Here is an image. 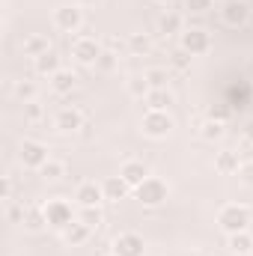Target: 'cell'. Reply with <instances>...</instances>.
<instances>
[{
  "instance_id": "obj_23",
  "label": "cell",
  "mask_w": 253,
  "mask_h": 256,
  "mask_svg": "<svg viewBox=\"0 0 253 256\" xmlns=\"http://www.w3.org/2000/svg\"><path fill=\"white\" fill-rule=\"evenodd\" d=\"M158 33H161V36H176V33H182V18H179L176 12L161 15V18H158Z\"/></svg>"
},
{
  "instance_id": "obj_31",
  "label": "cell",
  "mask_w": 253,
  "mask_h": 256,
  "mask_svg": "<svg viewBox=\"0 0 253 256\" xmlns=\"http://www.w3.org/2000/svg\"><path fill=\"white\" fill-rule=\"evenodd\" d=\"M143 78L149 80L152 90H167V72H164V68H149Z\"/></svg>"
},
{
  "instance_id": "obj_41",
  "label": "cell",
  "mask_w": 253,
  "mask_h": 256,
  "mask_svg": "<svg viewBox=\"0 0 253 256\" xmlns=\"http://www.w3.org/2000/svg\"><path fill=\"white\" fill-rule=\"evenodd\" d=\"M92 3H98V0H78V6H92Z\"/></svg>"
},
{
  "instance_id": "obj_10",
  "label": "cell",
  "mask_w": 253,
  "mask_h": 256,
  "mask_svg": "<svg viewBox=\"0 0 253 256\" xmlns=\"http://www.w3.org/2000/svg\"><path fill=\"white\" fill-rule=\"evenodd\" d=\"M143 238L137 236V232H122V236H116V242H114V254L116 256H143Z\"/></svg>"
},
{
  "instance_id": "obj_21",
  "label": "cell",
  "mask_w": 253,
  "mask_h": 256,
  "mask_svg": "<svg viewBox=\"0 0 253 256\" xmlns=\"http://www.w3.org/2000/svg\"><path fill=\"white\" fill-rule=\"evenodd\" d=\"M45 224H48L45 208H39V206H27V212H24V226H27L30 232H39Z\"/></svg>"
},
{
  "instance_id": "obj_12",
  "label": "cell",
  "mask_w": 253,
  "mask_h": 256,
  "mask_svg": "<svg viewBox=\"0 0 253 256\" xmlns=\"http://www.w3.org/2000/svg\"><path fill=\"white\" fill-rule=\"evenodd\" d=\"M74 200L80 202V208H92V206H98L104 200V188L96 185V182H84L78 188V194H74Z\"/></svg>"
},
{
  "instance_id": "obj_19",
  "label": "cell",
  "mask_w": 253,
  "mask_h": 256,
  "mask_svg": "<svg viewBox=\"0 0 253 256\" xmlns=\"http://www.w3.org/2000/svg\"><path fill=\"white\" fill-rule=\"evenodd\" d=\"M74 84H78V78H74V72H68V68H60V72L51 78V90H54V92H60V96L72 92V90H74Z\"/></svg>"
},
{
  "instance_id": "obj_26",
  "label": "cell",
  "mask_w": 253,
  "mask_h": 256,
  "mask_svg": "<svg viewBox=\"0 0 253 256\" xmlns=\"http://www.w3.org/2000/svg\"><path fill=\"white\" fill-rule=\"evenodd\" d=\"M128 92H131L134 98H146V96L152 92V86H149V80H146L143 74H137V78L128 80Z\"/></svg>"
},
{
  "instance_id": "obj_25",
  "label": "cell",
  "mask_w": 253,
  "mask_h": 256,
  "mask_svg": "<svg viewBox=\"0 0 253 256\" xmlns=\"http://www.w3.org/2000/svg\"><path fill=\"white\" fill-rule=\"evenodd\" d=\"M200 137H202V140H220V137H224V122L206 120V122L200 126Z\"/></svg>"
},
{
  "instance_id": "obj_8",
  "label": "cell",
  "mask_w": 253,
  "mask_h": 256,
  "mask_svg": "<svg viewBox=\"0 0 253 256\" xmlns=\"http://www.w3.org/2000/svg\"><path fill=\"white\" fill-rule=\"evenodd\" d=\"M45 214H48V226H57V230H66L68 224H74V212L66 200H51L45 206Z\"/></svg>"
},
{
  "instance_id": "obj_42",
  "label": "cell",
  "mask_w": 253,
  "mask_h": 256,
  "mask_svg": "<svg viewBox=\"0 0 253 256\" xmlns=\"http://www.w3.org/2000/svg\"><path fill=\"white\" fill-rule=\"evenodd\" d=\"M158 3H176V0H158Z\"/></svg>"
},
{
  "instance_id": "obj_2",
  "label": "cell",
  "mask_w": 253,
  "mask_h": 256,
  "mask_svg": "<svg viewBox=\"0 0 253 256\" xmlns=\"http://www.w3.org/2000/svg\"><path fill=\"white\" fill-rule=\"evenodd\" d=\"M134 194H137V200H140L146 208H155V206H161V202L170 196V188H167V182H164V179L149 176L140 188H134Z\"/></svg>"
},
{
  "instance_id": "obj_4",
  "label": "cell",
  "mask_w": 253,
  "mask_h": 256,
  "mask_svg": "<svg viewBox=\"0 0 253 256\" xmlns=\"http://www.w3.org/2000/svg\"><path fill=\"white\" fill-rule=\"evenodd\" d=\"M18 158H21V164H24V167H30V170H42V167L51 161L48 146H45V143H39V140H24V143H21V149H18Z\"/></svg>"
},
{
  "instance_id": "obj_43",
  "label": "cell",
  "mask_w": 253,
  "mask_h": 256,
  "mask_svg": "<svg viewBox=\"0 0 253 256\" xmlns=\"http://www.w3.org/2000/svg\"><path fill=\"white\" fill-rule=\"evenodd\" d=\"M110 256H116V254H110Z\"/></svg>"
},
{
  "instance_id": "obj_5",
  "label": "cell",
  "mask_w": 253,
  "mask_h": 256,
  "mask_svg": "<svg viewBox=\"0 0 253 256\" xmlns=\"http://www.w3.org/2000/svg\"><path fill=\"white\" fill-rule=\"evenodd\" d=\"M182 51H188L190 57H200L212 48V36L202 30V27H190V30H182Z\"/></svg>"
},
{
  "instance_id": "obj_24",
  "label": "cell",
  "mask_w": 253,
  "mask_h": 256,
  "mask_svg": "<svg viewBox=\"0 0 253 256\" xmlns=\"http://www.w3.org/2000/svg\"><path fill=\"white\" fill-rule=\"evenodd\" d=\"M149 48H152V42H149L146 33H131V36H128V51H131V54L143 57V54H149Z\"/></svg>"
},
{
  "instance_id": "obj_3",
  "label": "cell",
  "mask_w": 253,
  "mask_h": 256,
  "mask_svg": "<svg viewBox=\"0 0 253 256\" xmlns=\"http://www.w3.org/2000/svg\"><path fill=\"white\" fill-rule=\"evenodd\" d=\"M143 134L146 137H152V140H161V137H167L170 131H173V120H170V114L167 110H146V116H143Z\"/></svg>"
},
{
  "instance_id": "obj_39",
  "label": "cell",
  "mask_w": 253,
  "mask_h": 256,
  "mask_svg": "<svg viewBox=\"0 0 253 256\" xmlns=\"http://www.w3.org/2000/svg\"><path fill=\"white\" fill-rule=\"evenodd\" d=\"M244 140H248V143H253V120H248V122H244Z\"/></svg>"
},
{
  "instance_id": "obj_16",
  "label": "cell",
  "mask_w": 253,
  "mask_h": 256,
  "mask_svg": "<svg viewBox=\"0 0 253 256\" xmlns=\"http://www.w3.org/2000/svg\"><path fill=\"white\" fill-rule=\"evenodd\" d=\"M57 128L60 131H78V128H84V114L78 108H63L57 114Z\"/></svg>"
},
{
  "instance_id": "obj_35",
  "label": "cell",
  "mask_w": 253,
  "mask_h": 256,
  "mask_svg": "<svg viewBox=\"0 0 253 256\" xmlns=\"http://www.w3.org/2000/svg\"><path fill=\"white\" fill-rule=\"evenodd\" d=\"M185 3H188L190 12H196V15H202V12L212 9V0H185Z\"/></svg>"
},
{
  "instance_id": "obj_32",
  "label": "cell",
  "mask_w": 253,
  "mask_h": 256,
  "mask_svg": "<svg viewBox=\"0 0 253 256\" xmlns=\"http://www.w3.org/2000/svg\"><path fill=\"white\" fill-rule=\"evenodd\" d=\"M170 66H173L176 72H188L190 68V54L188 51H182V48H176V51L170 54Z\"/></svg>"
},
{
  "instance_id": "obj_13",
  "label": "cell",
  "mask_w": 253,
  "mask_h": 256,
  "mask_svg": "<svg viewBox=\"0 0 253 256\" xmlns=\"http://www.w3.org/2000/svg\"><path fill=\"white\" fill-rule=\"evenodd\" d=\"M214 170H218V173H224V176L238 173V170H242V164H238V152H232V149L218 152V155H214Z\"/></svg>"
},
{
  "instance_id": "obj_7",
  "label": "cell",
  "mask_w": 253,
  "mask_h": 256,
  "mask_svg": "<svg viewBox=\"0 0 253 256\" xmlns=\"http://www.w3.org/2000/svg\"><path fill=\"white\" fill-rule=\"evenodd\" d=\"M220 18H224V24H230V27H242V24H248V18H250V3H248V0H226V3L220 6Z\"/></svg>"
},
{
  "instance_id": "obj_37",
  "label": "cell",
  "mask_w": 253,
  "mask_h": 256,
  "mask_svg": "<svg viewBox=\"0 0 253 256\" xmlns=\"http://www.w3.org/2000/svg\"><path fill=\"white\" fill-rule=\"evenodd\" d=\"M208 120H218V122H226V120H230V110H226V108H212V110H208Z\"/></svg>"
},
{
  "instance_id": "obj_34",
  "label": "cell",
  "mask_w": 253,
  "mask_h": 256,
  "mask_svg": "<svg viewBox=\"0 0 253 256\" xmlns=\"http://www.w3.org/2000/svg\"><path fill=\"white\" fill-rule=\"evenodd\" d=\"M24 212H27V206H12V202H9V208H6L9 224H24Z\"/></svg>"
},
{
  "instance_id": "obj_14",
  "label": "cell",
  "mask_w": 253,
  "mask_h": 256,
  "mask_svg": "<svg viewBox=\"0 0 253 256\" xmlns=\"http://www.w3.org/2000/svg\"><path fill=\"white\" fill-rule=\"evenodd\" d=\"M102 188H104V200H110V202L126 200V194L131 191L122 176H110V179H104V182H102Z\"/></svg>"
},
{
  "instance_id": "obj_28",
  "label": "cell",
  "mask_w": 253,
  "mask_h": 256,
  "mask_svg": "<svg viewBox=\"0 0 253 256\" xmlns=\"http://www.w3.org/2000/svg\"><path fill=\"white\" fill-rule=\"evenodd\" d=\"M116 66H120L116 51H102V57H98L96 68H98V72H104V74H110V72H116Z\"/></svg>"
},
{
  "instance_id": "obj_6",
  "label": "cell",
  "mask_w": 253,
  "mask_h": 256,
  "mask_svg": "<svg viewBox=\"0 0 253 256\" xmlns=\"http://www.w3.org/2000/svg\"><path fill=\"white\" fill-rule=\"evenodd\" d=\"M72 57L80 66H96L98 57H102V45H98L96 39H90V36H80V39H74V45H72Z\"/></svg>"
},
{
  "instance_id": "obj_33",
  "label": "cell",
  "mask_w": 253,
  "mask_h": 256,
  "mask_svg": "<svg viewBox=\"0 0 253 256\" xmlns=\"http://www.w3.org/2000/svg\"><path fill=\"white\" fill-rule=\"evenodd\" d=\"M42 116H45L42 104H36V102H27V104H24V122H39Z\"/></svg>"
},
{
  "instance_id": "obj_38",
  "label": "cell",
  "mask_w": 253,
  "mask_h": 256,
  "mask_svg": "<svg viewBox=\"0 0 253 256\" xmlns=\"http://www.w3.org/2000/svg\"><path fill=\"white\" fill-rule=\"evenodd\" d=\"M3 200H12V176H3Z\"/></svg>"
},
{
  "instance_id": "obj_20",
  "label": "cell",
  "mask_w": 253,
  "mask_h": 256,
  "mask_svg": "<svg viewBox=\"0 0 253 256\" xmlns=\"http://www.w3.org/2000/svg\"><path fill=\"white\" fill-rule=\"evenodd\" d=\"M143 102H146L149 110H167V108L173 104V92H170V90H152Z\"/></svg>"
},
{
  "instance_id": "obj_22",
  "label": "cell",
  "mask_w": 253,
  "mask_h": 256,
  "mask_svg": "<svg viewBox=\"0 0 253 256\" xmlns=\"http://www.w3.org/2000/svg\"><path fill=\"white\" fill-rule=\"evenodd\" d=\"M230 250L238 256H250L253 254V236L250 232H236L230 236Z\"/></svg>"
},
{
  "instance_id": "obj_15",
  "label": "cell",
  "mask_w": 253,
  "mask_h": 256,
  "mask_svg": "<svg viewBox=\"0 0 253 256\" xmlns=\"http://www.w3.org/2000/svg\"><path fill=\"white\" fill-rule=\"evenodd\" d=\"M21 51H24V57H33V60H36V57H42V54H48V51H54V48H51L48 36H39V33H36V36H27V39H24Z\"/></svg>"
},
{
  "instance_id": "obj_9",
  "label": "cell",
  "mask_w": 253,
  "mask_h": 256,
  "mask_svg": "<svg viewBox=\"0 0 253 256\" xmlns=\"http://www.w3.org/2000/svg\"><path fill=\"white\" fill-rule=\"evenodd\" d=\"M80 24H84V15H80L78 6H60L54 12V27L63 30V33H78Z\"/></svg>"
},
{
  "instance_id": "obj_18",
  "label": "cell",
  "mask_w": 253,
  "mask_h": 256,
  "mask_svg": "<svg viewBox=\"0 0 253 256\" xmlns=\"http://www.w3.org/2000/svg\"><path fill=\"white\" fill-rule=\"evenodd\" d=\"M33 68H36L39 74L54 78V74L60 72V57H57L54 51H48V54H42V57H36V60H33Z\"/></svg>"
},
{
  "instance_id": "obj_29",
  "label": "cell",
  "mask_w": 253,
  "mask_h": 256,
  "mask_svg": "<svg viewBox=\"0 0 253 256\" xmlns=\"http://www.w3.org/2000/svg\"><path fill=\"white\" fill-rule=\"evenodd\" d=\"M39 173H42L45 179L57 182V179H63V176H66V164H63V161H54V158H51V161H48V164H45V167H42Z\"/></svg>"
},
{
  "instance_id": "obj_1",
  "label": "cell",
  "mask_w": 253,
  "mask_h": 256,
  "mask_svg": "<svg viewBox=\"0 0 253 256\" xmlns=\"http://www.w3.org/2000/svg\"><path fill=\"white\" fill-rule=\"evenodd\" d=\"M218 224H220V230H224L226 236L248 232V226H250V212H248L244 206L230 202V206H224V208L218 212Z\"/></svg>"
},
{
  "instance_id": "obj_27",
  "label": "cell",
  "mask_w": 253,
  "mask_h": 256,
  "mask_svg": "<svg viewBox=\"0 0 253 256\" xmlns=\"http://www.w3.org/2000/svg\"><path fill=\"white\" fill-rule=\"evenodd\" d=\"M15 98L18 102H36V84H30V80H18L15 84Z\"/></svg>"
},
{
  "instance_id": "obj_11",
  "label": "cell",
  "mask_w": 253,
  "mask_h": 256,
  "mask_svg": "<svg viewBox=\"0 0 253 256\" xmlns=\"http://www.w3.org/2000/svg\"><path fill=\"white\" fill-rule=\"evenodd\" d=\"M120 176L128 182V188H140V185L149 179V170H146L143 161H126V164L120 167Z\"/></svg>"
},
{
  "instance_id": "obj_30",
  "label": "cell",
  "mask_w": 253,
  "mask_h": 256,
  "mask_svg": "<svg viewBox=\"0 0 253 256\" xmlns=\"http://www.w3.org/2000/svg\"><path fill=\"white\" fill-rule=\"evenodd\" d=\"M80 224H86L90 230H98L102 226V212H98V206H92V208H80V218H78Z\"/></svg>"
},
{
  "instance_id": "obj_36",
  "label": "cell",
  "mask_w": 253,
  "mask_h": 256,
  "mask_svg": "<svg viewBox=\"0 0 253 256\" xmlns=\"http://www.w3.org/2000/svg\"><path fill=\"white\" fill-rule=\"evenodd\" d=\"M238 176H242V182H244V185H253V161H248V164H242Z\"/></svg>"
},
{
  "instance_id": "obj_40",
  "label": "cell",
  "mask_w": 253,
  "mask_h": 256,
  "mask_svg": "<svg viewBox=\"0 0 253 256\" xmlns=\"http://www.w3.org/2000/svg\"><path fill=\"white\" fill-rule=\"evenodd\" d=\"M108 45H110V51H116V48H120V39H116V36H110V39H108Z\"/></svg>"
},
{
  "instance_id": "obj_17",
  "label": "cell",
  "mask_w": 253,
  "mask_h": 256,
  "mask_svg": "<svg viewBox=\"0 0 253 256\" xmlns=\"http://www.w3.org/2000/svg\"><path fill=\"white\" fill-rule=\"evenodd\" d=\"M90 232H92V230H90L86 224L74 220V224H68V226L63 230V242L66 244H84V242L90 238Z\"/></svg>"
}]
</instances>
